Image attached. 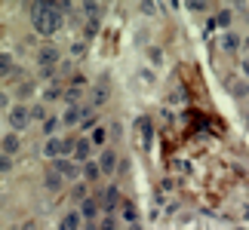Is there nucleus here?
<instances>
[{
  "mask_svg": "<svg viewBox=\"0 0 249 230\" xmlns=\"http://www.w3.org/2000/svg\"><path fill=\"white\" fill-rule=\"evenodd\" d=\"M65 9H68V3H31V25L37 28V34L53 37L65 22Z\"/></svg>",
  "mask_w": 249,
  "mask_h": 230,
  "instance_id": "1",
  "label": "nucleus"
},
{
  "mask_svg": "<svg viewBox=\"0 0 249 230\" xmlns=\"http://www.w3.org/2000/svg\"><path fill=\"white\" fill-rule=\"evenodd\" d=\"M74 145H77V138H62V135H50L43 141L40 153L46 160H65V157H74Z\"/></svg>",
  "mask_w": 249,
  "mask_h": 230,
  "instance_id": "2",
  "label": "nucleus"
},
{
  "mask_svg": "<svg viewBox=\"0 0 249 230\" xmlns=\"http://www.w3.org/2000/svg\"><path fill=\"white\" fill-rule=\"evenodd\" d=\"M59 62H62V52L55 49L53 43H43L40 49H37V68H40V71H55Z\"/></svg>",
  "mask_w": 249,
  "mask_h": 230,
  "instance_id": "3",
  "label": "nucleus"
},
{
  "mask_svg": "<svg viewBox=\"0 0 249 230\" xmlns=\"http://www.w3.org/2000/svg\"><path fill=\"white\" fill-rule=\"evenodd\" d=\"M53 169L59 172V175H62L65 181H77V178H83V163L71 160V157H65V160H55V163H53Z\"/></svg>",
  "mask_w": 249,
  "mask_h": 230,
  "instance_id": "4",
  "label": "nucleus"
},
{
  "mask_svg": "<svg viewBox=\"0 0 249 230\" xmlns=\"http://www.w3.org/2000/svg\"><path fill=\"white\" fill-rule=\"evenodd\" d=\"M31 120V108H25V104H13V111H6V123L13 126V132H22Z\"/></svg>",
  "mask_w": 249,
  "mask_h": 230,
  "instance_id": "5",
  "label": "nucleus"
},
{
  "mask_svg": "<svg viewBox=\"0 0 249 230\" xmlns=\"http://www.w3.org/2000/svg\"><path fill=\"white\" fill-rule=\"evenodd\" d=\"M120 157H117V150H111V148H105L99 153V166H102V175H114V172H120Z\"/></svg>",
  "mask_w": 249,
  "mask_h": 230,
  "instance_id": "6",
  "label": "nucleus"
},
{
  "mask_svg": "<svg viewBox=\"0 0 249 230\" xmlns=\"http://www.w3.org/2000/svg\"><path fill=\"white\" fill-rule=\"evenodd\" d=\"M77 212L83 215V221H86V224H92V221H99V215H102V203H99L95 197H86L83 203H80Z\"/></svg>",
  "mask_w": 249,
  "mask_h": 230,
  "instance_id": "7",
  "label": "nucleus"
},
{
  "mask_svg": "<svg viewBox=\"0 0 249 230\" xmlns=\"http://www.w3.org/2000/svg\"><path fill=\"white\" fill-rule=\"evenodd\" d=\"M120 206H123V197H120V190L111 184V187L102 194V209H105V215H114Z\"/></svg>",
  "mask_w": 249,
  "mask_h": 230,
  "instance_id": "8",
  "label": "nucleus"
},
{
  "mask_svg": "<svg viewBox=\"0 0 249 230\" xmlns=\"http://www.w3.org/2000/svg\"><path fill=\"white\" fill-rule=\"evenodd\" d=\"M83 123V104H71L62 111V126H80Z\"/></svg>",
  "mask_w": 249,
  "mask_h": 230,
  "instance_id": "9",
  "label": "nucleus"
},
{
  "mask_svg": "<svg viewBox=\"0 0 249 230\" xmlns=\"http://www.w3.org/2000/svg\"><path fill=\"white\" fill-rule=\"evenodd\" d=\"M86 221H83V215L80 212H65L59 218V230H80Z\"/></svg>",
  "mask_w": 249,
  "mask_h": 230,
  "instance_id": "10",
  "label": "nucleus"
},
{
  "mask_svg": "<svg viewBox=\"0 0 249 230\" xmlns=\"http://www.w3.org/2000/svg\"><path fill=\"white\" fill-rule=\"evenodd\" d=\"M89 153H92V141L89 138H77V145H74V157L77 163H89Z\"/></svg>",
  "mask_w": 249,
  "mask_h": 230,
  "instance_id": "11",
  "label": "nucleus"
},
{
  "mask_svg": "<svg viewBox=\"0 0 249 230\" xmlns=\"http://www.w3.org/2000/svg\"><path fill=\"white\" fill-rule=\"evenodd\" d=\"M62 184H65V178L59 175V172H55V169H46V175H43V187L55 194V190H62Z\"/></svg>",
  "mask_w": 249,
  "mask_h": 230,
  "instance_id": "12",
  "label": "nucleus"
},
{
  "mask_svg": "<svg viewBox=\"0 0 249 230\" xmlns=\"http://www.w3.org/2000/svg\"><path fill=\"white\" fill-rule=\"evenodd\" d=\"M83 178H86V184H92V181H99V178H102V166H99V160L83 163Z\"/></svg>",
  "mask_w": 249,
  "mask_h": 230,
  "instance_id": "13",
  "label": "nucleus"
},
{
  "mask_svg": "<svg viewBox=\"0 0 249 230\" xmlns=\"http://www.w3.org/2000/svg\"><path fill=\"white\" fill-rule=\"evenodd\" d=\"M18 148H22L18 135H16V132H6V135H3V153H6V157H16Z\"/></svg>",
  "mask_w": 249,
  "mask_h": 230,
  "instance_id": "14",
  "label": "nucleus"
},
{
  "mask_svg": "<svg viewBox=\"0 0 249 230\" xmlns=\"http://www.w3.org/2000/svg\"><path fill=\"white\" fill-rule=\"evenodd\" d=\"M139 129H142V145H145V148H151V138H154L151 120H148V117H142V120H139Z\"/></svg>",
  "mask_w": 249,
  "mask_h": 230,
  "instance_id": "15",
  "label": "nucleus"
},
{
  "mask_svg": "<svg viewBox=\"0 0 249 230\" xmlns=\"http://www.w3.org/2000/svg\"><path fill=\"white\" fill-rule=\"evenodd\" d=\"M80 126L83 129H99V126H95V108H92V104H83V123H80Z\"/></svg>",
  "mask_w": 249,
  "mask_h": 230,
  "instance_id": "16",
  "label": "nucleus"
},
{
  "mask_svg": "<svg viewBox=\"0 0 249 230\" xmlns=\"http://www.w3.org/2000/svg\"><path fill=\"white\" fill-rule=\"evenodd\" d=\"M120 218H123V221H129V227H132V221H136V218H139L136 206H132L129 199H123V206H120Z\"/></svg>",
  "mask_w": 249,
  "mask_h": 230,
  "instance_id": "17",
  "label": "nucleus"
},
{
  "mask_svg": "<svg viewBox=\"0 0 249 230\" xmlns=\"http://www.w3.org/2000/svg\"><path fill=\"white\" fill-rule=\"evenodd\" d=\"M105 99H108V86H105V80L99 83V86H95V89H92V108H99V104H105Z\"/></svg>",
  "mask_w": 249,
  "mask_h": 230,
  "instance_id": "18",
  "label": "nucleus"
},
{
  "mask_svg": "<svg viewBox=\"0 0 249 230\" xmlns=\"http://www.w3.org/2000/svg\"><path fill=\"white\" fill-rule=\"evenodd\" d=\"M89 141H92V148H102V150H105V141H108V129H102V126H99V129H92V132H89Z\"/></svg>",
  "mask_w": 249,
  "mask_h": 230,
  "instance_id": "19",
  "label": "nucleus"
},
{
  "mask_svg": "<svg viewBox=\"0 0 249 230\" xmlns=\"http://www.w3.org/2000/svg\"><path fill=\"white\" fill-rule=\"evenodd\" d=\"M0 74H3V77H9V74H16V62L13 59H9V55L3 52V55H0Z\"/></svg>",
  "mask_w": 249,
  "mask_h": 230,
  "instance_id": "20",
  "label": "nucleus"
},
{
  "mask_svg": "<svg viewBox=\"0 0 249 230\" xmlns=\"http://www.w3.org/2000/svg\"><path fill=\"white\" fill-rule=\"evenodd\" d=\"M77 99H80V86H71V89H65V101H68V108H71V104H77Z\"/></svg>",
  "mask_w": 249,
  "mask_h": 230,
  "instance_id": "21",
  "label": "nucleus"
},
{
  "mask_svg": "<svg viewBox=\"0 0 249 230\" xmlns=\"http://www.w3.org/2000/svg\"><path fill=\"white\" fill-rule=\"evenodd\" d=\"M99 227H102V230H117V218H114V215H102Z\"/></svg>",
  "mask_w": 249,
  "mask_h": 230,
  "instance_id": "22",
  "label": "nucleus"
},
{
  "mask_svg": "<svg viewBox=\"0 0 249 230\" xmlns=\"http://www.w3.org/2000/svg\"><path fill=\"white\" fill-rule=\"evenodd\" d=\"M237 46H240V37H237V34H228L225 37V49H237Z\"/></svg>",
  "mask_w": 249,
  "mask_h": 230,
  "instance_id": "23",
  "label": "nucleus"
},
{
  "mask_svg": "<svg viewBox=\"0 0 249 230\" xmlns=\"http://www.w3.org/2000/svg\"><path fill=\"white\" fill-rule=\"evenodd\" d=\"M59 120H62V117H50V120H43V132H55Z\"/></svg>",
  "mask_w": 249,
  "mask_h": 230,
  "instance_id": "24",
  "label": "nucleus"
},
{
  "mask_svg": "<svg viewBox=\"0 0 249 230\" xmlns=\"http://www.w3.org/2000/svg\"><path fill=\"white\" fill-rule=\"evenodd\" d=\"M31 117L34 120H43L46 117V108H43V104H34V108H31Z\"/></svg>",
  "mask_w": 249,
  "mask_h": 230,
  "instance_id": "25",
  "label": "nucleus"
},
{
  "mask_svg": "<svg viewBox=\"0 0 249 230\" xmlns=\"http://www.w3.org/2000/svg\"><path fill=\"white\" fill-rule=\"evenodd\" d=\"M9 169H13V157L3 153V157H0V172H9Z\"/></svg>",
  "mask_w": 249,
  "mask_h": 230,
  "instance_id": "26",
  "label": "nucleus"
},
{
  "mask_svg": "<svg viewBox=\"0 0 249 230\" xmlns=\"http://www.w3.org/2000/svg\"><path fill=\"white\" fill-rule=\"evenodd\" d=\"M218 25H222V28L231 25V13H218Z\"/></svg>",
  "mask_w": 249,
  "mask_h": 230,
  "instance_id": "27",
  "label": "nucleus"
},
{
  "mask_svg": "<svg viewBox=\"0 0 249 230\" xmlns=\"http://www.w3.org/2000/svg\"><path fill=\"white\" fill-rule=\"evenodd\" d=\"M18 95H22V99H28V95H34V86H31V83H25V86H22V92H18Z\"/></svg>",
  "mask_w": 249,
  "mask_h": 230,
  "instance_id": "28",
  "label": "nucleus"
},
{
  "mask_svg": "<svg viewBox=\"0 0 249 230\" xmlns=\"http://www.w3.org/2000/svg\"><path fill=\"white\" fill-rule=\"evenodd\" d=\"M83 49H86L83 43H74V46H71V55H83Z\"/></svg>",
  "mask_w": 249,
  "mask_h": 230,
  "instance_id": "29",
  "label": "nucleus"
},
{
  "mask_svg": "<svg viewBox=\"0 0 249 230\" xmlns=\"http://www.w3.org/2000/svg\"><path fill=\"white\" fill-rule=\"evenodd\" d=\"M46 99H59V86H50V89H46Z\"/></svg>",
  "mask_w": 249,
  "mask_h": 230,
  "instance_id": "30",
  "label": "nucleus"
},
{
  "mask_svg": "<svg viewBox=\"0 0 249 230\" xmlns=\"http://www.w3.org/2000/svg\"><path fill=\"white\" fill-rule=\"evenodd\" d=\"M22 230H37V224H34V221H25V227H22Z\"/></svg>",
  "mask_w": 249,
  "mask_h": 230,
  "instance_id": "31",
  "label": "nucleus"
},
{
  "mask_svg": "<svg viewBox=\"0 0 249 230\" xmlns=\"http://www.w3.org/2000/svg\"><path fill=\"white\" fill-rule=\"evenodd\" d=\"M86 230H102V227H99V221H92V224H86Z\"/></svg>",
  "mask_w": 249,
  "mask_h": 230,
  "instance_id": "32",
  "label": "nucleus"
},
{
  "mask_svg": "<svg viewBox=\"0 0 249 230\" xmlns=\"http://www.w3.org/2000/svg\"><path fill=\"white\" fill-rule=\"evenodd\" d=\"M126 230H139V227H136V224H132V227H126Z\"/></svg>",
  "mask_w": 249,
  "mask_h": 230,
  "instance_id": "33",
  "label": "nucleus"
},
{
  "mask_svg": "<svg viewBox=\"0 0 249 230\" xmlns=\"http://www.w3.org/2000/svg\"><path fill=\"white\" fill-rule=\"evenodd\" d=\"M246 46H249V37H246Z\"/></svg>",
  "mask_w": 249,
  "mask_h": 230,
  "instance_id": "34",
  "label": "nucleus"
}]
</instances>
